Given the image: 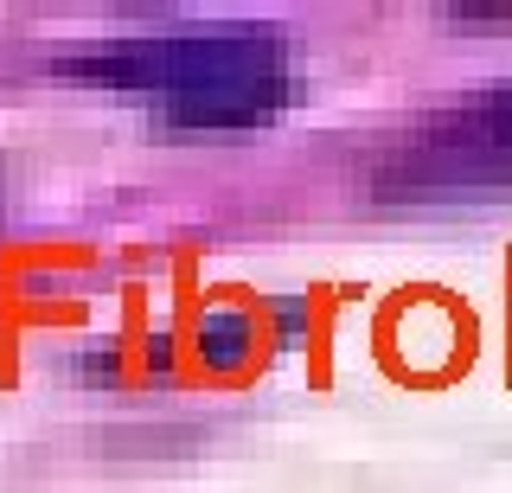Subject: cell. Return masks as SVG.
I'll use <instances>...</instances> for the list:
<instances>
[]
</instances>
